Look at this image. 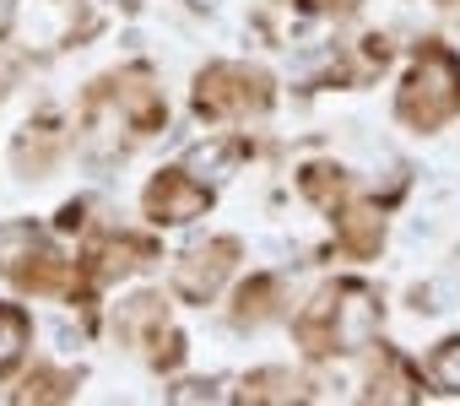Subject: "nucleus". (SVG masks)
Wrapping results in <instances>:
<instances>
[{
  "mask_svg": "<svg viewBox=\"0 0 460 406\" xmlns=\"http://www.w3.org/2000/svg\"><path fill=\"white\" fill-rule=\"evenodd\" d=\"M460 114V60L444 49V44H422L406 87H401V119L433 130L444 119Z\"/></svg>",
  "mask_w": 460,
  "mask_h": 406,
  "instance_id": "nucleus-1",
  "label": "nucleus"
},
{
  "mask_svg": "<svg viewBox=\"0 0 460 406\" xmlns=\"http://www.w3.org/2000/svg\"><path fill=\"white\" fill-rule=\"evenodd\" d=\"M266 103H271V82L261 71H244V66H211L195 82V114L200 119H234V114H250Z\"/></svg>",
  "mask_w": 460,
  "mask_h": 406,
  "instance_id": "nucleus-2",
  "label": "nucleus"
},
{
  "mask_svg": "<svg viewBox=\"0 0 460 406\" xmlns=\"http://www.w3.org/2000/svg\"><path fill=\"white\" fill-rule=\"evenodd\" d=\"M0 271L17 277L22 287H66V271H60V255H49L44 234L33 223H0Z\"/></svg>",
  "mask_w": 460,
  "mask_h": 406,
  "instance_id": "nucleus-3",
  "label": "nucleus"
},
{
  "mask_svg": "<svg viewBox=\"0 0 460 406\" xmlns=\"http://www.w3.org/2000/svg\"><path fill=\"white\" fill-rule=\"evenodd\" d=\"M234 260H239V244H234V239H211V244L190 250V255L173 266V293L190 298V304L217 298V287H222L227 271H234Z\"/></svg>",
  "mask_w": 460,
  "mask_h": 406,
  "instance_id": "nucleus-4",
  "label": "nucleus"
},
{
  "mask_svg": "<svg viewBox=\"0 0 460 406\" xmlns=\"http://www.w3.org/2000/svg\"><path fill=\"white\" fill-rule=\"evenodd\" d=\"M211 207V190L195 179V173H157L152 184H146V212L157 217V223H190V217H200Z\"/></svg>",
  "mask_w": 460,
  "mask_h": 406,
  "instance_id": "nucleus-5",
  "label": "nucleus"
},
{
  "mask_svg": "<svg viewBox=\"0 0 460 406\" xmlns=\"http://www.w3.org/2000/svg\"><path fill=\"white\" fill-rule=\"evenodd\" d=\"M336 234H341V250L347 255H374L379 239H385V223H379V212L358 207V212H341L336 217Z\"/></svg>",
  "mask_w": 460,
  "mask_h": 406,
  "instance_id": "nucleus-6",
  "label": "nucleus"
},
{
  "mask_svg": "<svg viewBox=\"0 0 460 406\" xmlns=\"http://www.w3.org/2000/svg\"><path fill=\"white\" fill-rule=\"evenodd\" d=\"M28 314L17 309V304H0V374L6 368H17L22 363V352H28Z\"/></svg>",
  "mask_w": 460,
  "mask_h": 406,
  "instance_id": "nucleus-7",
  "label": "nucleus"
},
{
  "mask_svg": "<svg viewBox=\"0 0 460 406\" xmlns=\"http://www.w3.org/2000/svg\"><path fill=\"white\" fill-rule=\"evenodd\" d=\"M428 379H433L438 390L460 395V341H444V347L433 352V363H428Z\"/></svg>",
  "mask_w": 460,
  "mask_h": 406,
  "instance_id": "nucleus-8",
  "label": "nucleus"
},
{
  "mask_svg": "<svg viewBox=\"0 0 460 406\" xmlns=\"http://www.w3.org/2000/svg\"><path fill=\"white\" fill-rule=\"evenodd\" d=\"M298 184H304V195H314V200H320V207H336L341 190H347V184H341V168H304V179H298Z\"/></svg>",
  "mask_w": 460,
  "mask_h": 406,
  "instance_id": "nucleus-9",
  "label": "nucleus"
},
{
  "mask_svg": "<svg viewBox=\"0 0 460 406\" xmlns=\"http://www.w3.org/2000/svg\"><path fill=\"white\" fill-rule=\"evenodd\" d=\"M271 293H277V282H271V277H261L255 287H244V293H239V320H244V325H250V320H261V314L271 309Z\"/></svg>",
  "mask_w": 460,
  "mask_h": 406,
  "instance_id": "nucleus-10",
  "label": "nucleus"
},
{
  "mask_svg": "<svg viewBox=\"0 0 460 406\" xmlns=\"http://www.w3.org/2000/svg\"><path fill=\"white\" fill-rule=\"evenodd\" d=\"M234 157H239V146H200L195 157H190V168H211V173H227V168H234Z\"/></svg>",
  "mask_w": 460,
  "mask_h": 406,
  "instance_id": "nucleus-11",
  "label": "nucleus"
},
{
  "mask_svg": "<svg viewBox=\"0 0 460 406\" xmlns=\"http://www.w3.org/2000/svg\"><path fill=\"white\" fill-rule=\"evenodd\" d=\"M60 384H71V379H55V374H39V379L28 384V395H39V401H49V395H66Z\"/></svg>",
  "mask_w": 460,
  "mask_h": 406,
  "instance_id": "nucleus-12",
  "label": "nucleus"
},
{
  "mask_svg": "<svg viewBox=\"0 0 460 406\" xmlns=\"http://www.w3.org/2000/svg\"><path fill=\"white\" fill-rule=\"evenodd\" d=\"M190 6H211V0H190Z\"/></svg>",
  "mask_w": 460,
  "mask_h": 406,
  "instance_id": "nucleus-13",
  "label": "nucleus"
},
{
  "mask_svg": "<svg viewBox=\"0 0 460 406\" xmlns=\"http://www.w3.org/2000/svg\"><path fill=\"white\" fill-rule=\"evenodd\" d=\"M119 6H136V0H119Z\"/></svg>",
  "mask_w": 460,
  "mask_h": 406,
  "instance_id": "nucleus-14",
  "label": "nucleus"
}]
</instances>
